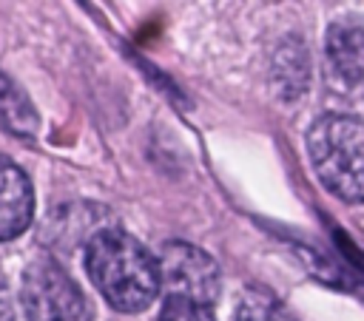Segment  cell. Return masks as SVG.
Instances as JSON below:
<instances>
[{
    "instance_id": "cell-4",
    "label": "cell",
    "mask_w": 364,
    "mask_h": 321,
    "mask_svg": "<svg viewBox=\"0 0 364 321\" xmlns=\"http://www.w3.org/2000/svg\"><path fill=\"white\" fill-rule=\"evenodd\" d=\"M159 287L168 290V298H185L199 307H210L219 298V267L216 261L188 244V241H165L159 247Z\"/></svg>"
},
{
    "instance_id": "cell-8",
    "label": "cell",
    "mask_w": 364,
    "mask_h": 321,
    "mask_svg": "<svg viewBox=\"0 0 364 321\" xmlns=\"http://www.w3.org/2000/svg\"><path fill=\"white\" fill-rule=\"evenodd\" d=\"M0 125L14 136H34L37 134V111L26 91L0 71Z\"/></svg>"
},
{
    "instance_id": "cell-11",
    "label": "cell",
    "mask_w": 364,
    "mask_h": 321,
    "mask_svg": "<svg viewBox=\"0 0 364 321\" xmlns=\"http://www.w3.org/2000/svg\"><path fill=\"white\" fill-rule=\"evenodd\" d=\"M0 321H14V310H11V301L9 295L0 290Z\"/></svg>"
},
{
    "instance_id": "cell-5",
    "label": "cell",
    "mask_w": 364,
    "mask_h": 321,
    "mask_svg": "<svg viewBox=\"0 0 364 321\" xmlns=\"http://www.w3.org/2000/svg\"><path fill=\"white\" fill-rule=\"evenodd\" d=\"M34 219V190L23 168L0 153V241L17 239Z\"/></svg>"
},
{
    "instance_id": "cell-9",
    "label": "cell",
    "mask_w": 364,
    "mask_h": 321,
    "mask_svg": "<svg viewBox=\"0 0 364 321\" xmlns=\"http://www.w3.org/2000/svg\"><path fill=\"white\" fill-rule=\"evenodd\" d=\"M236 321H293V315L279 304L273 293L262 287H250L239 301Z\"/></svg>"
},
{
    "instance_id": "cell-10",
    "label": "cell",
    "mask_w": 364,
    "mask_h": 321,
    "mask_svg": "<svg viewBox=\"0 0 364 321\" xmlns=\"http://www.w3.org/2000/svg\"><path fill=\"white\" fill-rule=\"evenodd\" d=\"M159 321H216V318L210 307H199L185 298H165L159 310Z\"/></svg>"
},
{
    "instance_id": "cell-3",
    "label": "cell",
    "mask_w": 364,
    "mask_h": 321,
    "mask_svg": "<svg viewBox=\"0 0 364 321\" xmlns=\"http://www.w3.org/2000/svg\"><path fill=\"white\" fill-rule=\"evenodd\" d=\"M20 298L28 321H91L88 298L51 256L26 267Z\"/></svg>"
},
{
    "instance_id": "cell-6",
    "label": "cell",
    "mask_w": 364,
    "mask_h": 321,
    "mask_svg": "<svg viewBox=\"0 0 364 321\" xmlns=\"http://www.w3.org/2000/svg\"><path fill=\"white\" fill-rule=\"evenodd\" d=\"M105 227H114L111 213L105 207H100V205H65V207H57L51 213V219L43 224V233L57 250H71L77 244H88L91 236H97Z\"/></svg>"
},
{
    "instance_id": "cell-1",
    "label": "cell",
    "mask_w": 364,
    "mask_h": 321,
    "mask_svg": "<svg viewBox=\"0 0 364 321\" xmlns=\"http://www.w3.org/2000/svg\"><path fill=\"white\" fill-rule=\"evenodd\" d=\"M85 273L100 295L119 312H139L159 295V267L134 236L105 227L85 244Z\"/></svg>"
},
{
    "instance_id": "cell-7",
    "label": "cell",
    "mask_w": 364,
    "mask_h": 321,
    "mask_svg": "<svg viewBox=\"0 0 364 321\" xmlns=\"http://www.w3.org/2000/svg\"><path fill=\"white\" fill-rule=\"evenodd\" d=\"M361 48H364V43H361V20L358 17H344L330 26L327 65H330L333 77L347 88H355L361 82Z\"/></svg>"
},
{
    "instance_id": "cell-2",
    "label": "cell",
    "mask_w": 364,
    "mask_h": 321,
    "mask_svg": "<svg viewBox=\"0 0 364 321\" xmlns=\"http://www.w3.org/2000/svg\"><path fill=\"white\" fill-rule=\"evenodd\" d=\"M318 182L344 202L364 196V125L353 114H324L307 131Z\"/></svg>"
}]
</instances>
